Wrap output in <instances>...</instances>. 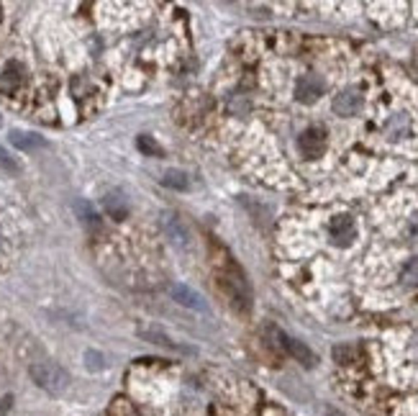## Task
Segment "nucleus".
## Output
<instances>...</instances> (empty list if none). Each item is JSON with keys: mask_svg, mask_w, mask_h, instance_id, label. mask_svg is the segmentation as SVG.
<instances>
[{"mask_svg": "<svg viewBox=\"0 0 418 416\" xmlns=\"http://www.w3.org/2000/svg\"><path fill=\"white\" fill-rule=\"evenodd\" d=\"M29 375L46 393H62L70 388V372L57 363H34L29 367Z\"/></svg>", "mask_w": 418, "mask_h": 416, "instance_id": "1", "label": "nucleus"}, {"mask_svg": "<svg viewBox=\"0 0 418 416\" xmlns=\"http://www.w3.org/2000/svg\"><path fill=\"white\" fill-rule=\"evenodd\" d=\"M224 280H221V285H224V291L229 293V298L236 303L239 308H249V303H252V296H249V285H246V280L241 277V272L236 270V267H231L226 275H221Z\"/></svg>", "mask_w": 418, "mask_h": 416, "instance_id": "2", "label": "nucleus"}, {"mask_svg": "<svg viewBox=\"0 0 418 416\" xmlns=\"http://www.w3.org/2000/svg\"><path fill=\"white\" fill-rule=\"evenodd\" d=\"M270 334L277 339V344H280L282 350L285 352H290L296 360H300L303 365H316V355L305 347L303 342H298V339H293V336H288V334H282L280 329H274V327H270Z\"/></svg>", "mask_w": 418, "mask_h": 416, "instance_id": "3", "label": "nucleus"}, {"mask_svg": "<svg viewBox=\"0 0 418 416\" xmlns=\"http://www.w3.org/2000/svg\"><path fill=\"white\" fill-rule=\"evenodd\" d=\"M170 296H172L180 306H188V308H193V311H208V303H205V298H203L201 293L198 291H193L190 285H182V283H172L170 285Z\"/></svg>", "mask_w": 418, "mask_h": 416, "instance_id": "4", "label": "nucleus"}, {"mask_svg": "<svg viewBox=\"0 0 418 416\" xmlns=\"http://www.w3.org/2000/svg\"><path fill=\"white\" fill-rule=\"evenodd\" d=\"M362 111V95L357 90H341L336 98H334V113L336 116H357Z\"/></svg>", "mask_w": 418, "mask_h": 416, "instance_id": "5", "label": "nucleus"}, {"mask_svg": "<svg viewBox=\"0 0 418 416\" xmlns=\"http://www.w3.org/2000/svg\"><path fill=\"white\" fill-rule=\"evenodd\" d=\"M162 229H165V234L170 237V241L177 244V247H188L190 244V234H188V229H185V224L180 221V216L165 213V216H162Z\"/></svg>", "mask_w": 418, "mask_h": 416, "instance_id": "6", "label": "nucleus"}, {"mask_svg": "<svg viewBox=\"0 0 418 416\" xmlns=\"http://www.w3.org/2000/svg\"><path fill=\"white\" fill-rule=\"evenodd\" d=\"M298 144H300V152H303L305 157H321L326 149V134L313 126V129L300 134V141H298Z\"/></svg>", "mask_w": 418, "mask_h": 416, "instance_id": "7", "label": "nucleus"}, {"mask_svg": "<svg viewBox=\"0 0 418 416\" xmlns=\"http://www.w3.org/2000/svg\"><path fill=\"white\" fill-rule=\"evenodd\" d=\"M321 93H324V80H321L318 75H303V77L298 80L296 98L300 103H313Z\"/></svg>", "mask_w": 418, "mask_h": 416, "instance_id": "8", "label": "nucleus"}, {"mask_svg": "<svg viewBox=\"0 0 418 416\" xmlns=\"http://www.w3.org/2000/svg\"><path fill=\"white\" fill-rule=\"evenodd\" d=\"M103 206H106L108 216H113V219H126V216H129V198L123 196L121 190H110V193H106Z\"/></svg>", "mask_w": 418, "mask_h": 416, "instance_id": "9", "label": "nucleus"}, {"mask_svg": "<svg viewBox=\"0 0 418 416\" xmlns=\"http://www.w3.org/2000/svg\"><path fill=\"white\" fill-rule=\"evenodd\" d=\"M11 144L15 149H21V152H34V149H44L46 146V139L31 132H11Z\"/></svg>", "mask_w": 418, "mask_h": 416, "instance_id": "10", "label": "nucleus"}, {"mask_svg": "<svg viewBox=\"0 0 418 416\" xmlns=\"http://www.w3.org/2000/svg\"><path fill=\"white\" fill-rule=\"evenodd\" d=\"M331 237L336 244H349L354 239V221L349 216H339L331 221Z\"/></svg>", "mask_w": 418, "mask_h": 416, "instance_id": "11", "label": "nucleus"}, {"mask_svg": "<svg viewBox=\"0 0 418 416\" xmlns=\"http://www.w3.org/2000/svg\"><path fill=\"white\" fill-rule=\"evenodd\" d=\"M23 80V67L21 65H8L6 73H3V77H0V88L3 90H15L18 85H21Z\"/></svg>", "mask_w": 418, "mask_h": 416, "instance_id": "12", "label": "nucleus"}, {"mask_svg": "<svg viewBox=\"0 0 418 416\" xmlns=\"http://www.w3.org/2000/svg\"><path fill=\"white\" fill-rule=\"evenodd\" d=\"M162 185H165V188H172V190H188L190 180L182 170H167L165 175H162Z\"/></svg>", "mask_w": 418, "mask_h": 416, "instance_id": "13", "label": "nucleus"}, {"mask_svg": "<svg viewBox=\"0 0 418 416\" xmlns=\"http://www.w3.org/2000/svg\"><path fill=\"white\" fill-rule=\"evenodd\" d=\"M75 211H77V216L82 219V224L85 227H98V213L93 211V206L85 203V201H77L75 203Z\"/></svg>", "mask_w": 418, "mask_h": 416, "instance_id": "14", "label": "nucleus"}, {"mask_svg": "<svg viewBox=\"0 0 418 416\" xmlns=\"http://www.w3.org/2000/svg\"><path fill=\"white\" fill-rule=\"evenodd\" d=\"M137 146L144 154H149V157H157V154H162V146H159L152 137H139L137 139Z\"/></svg>", "mask_w": 418, "mask_h": 416, "instance_id": "15", "label": "nucleus"}, {"mask_svg": "<svg viewBox=\"0 0 418 416\" xmlns=\"http://www.w3.org/2000/svg\"><path fill=\"white\" fill-rule=\"evenodd\" d=\"M139 334L144 336V339H152V342H159V344H165V347H177V344L172 342V339H170V336L167 334H162V332H159V329H149V332H146V329H141V332H139Z\"/></svg>", "mask_w": 418, "mask_h": 416, "instance_id": "16", "label": "nucleus"}, {"mask_svg": "<svg viewBox=\"0 0 418 416\" xmlns=\"http://www.w3.org/2000/svg\"><path fill=\"white\" fill-rule=\"evenodd\" d=\"M403 280L408 285H418V260H411L403 267Z\"/></svg>", "mask_w": 418, "mask_h": 416, "instance_id": "17", "label": "nucleus"}, {"mask_svg": "<svg viewBox=\"0 0 418 416\" xmlns=\"http://www.w3.org/2000/svg\"><path fill=\"white\" fill-rule=\"evenodd\" d=\"M0 168L8 170V172H18V165H15V160L6 152V149H3V146H0Z\"/></svg>", "mask_w": 418, "mask_h": 416, "instance_id": "18", "label": "nucleus"}, {"mask_svg": "<svg viewBox=\"0 0 418 416\" xmlns=\"http://www.w3.org/2000/svg\"><path fill=\"white\" fill-rule=\"evenodd\" d=\"M326 416H344L341 411H336V409H326Z\"/></svg>", "mask_w": 418, "mask_h": 416, "instance_id": "19", "label": "nucleus"}, {"mask_svg": "<svg viewBox=\"0 0 418 416\" xmlns=\"http://www.w3.org/2000/svg\"><path fill=\"white\" fill-rule=\"evenodd\" d=\"M0 18H3V8H0Z\"/></svg>", "mask_w": 418, "mask_h": 416, "instance_id": "20", "label": "nucleus"}]
</instances>
